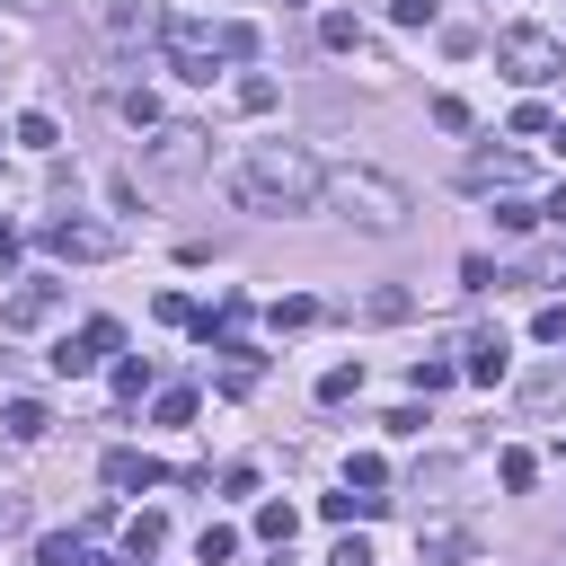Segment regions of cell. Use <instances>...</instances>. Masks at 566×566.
Returning a JSON list of instances; mask_svg holds the SVG:
<instances>
[{"label": "cell", "mask_w": 566, "mask_h": 566, "mask_svg": "<svg viewBox=\"0 0 566 566\" xmlns=\"http://www.w3.org/2000/svg\"><path fill=\"white\" fill-rule=\"evenodd\" d=\"M318 186L327 177H318V159L301 142H248V168H239V203L248 212H301Z\"/></svg>", "instance_id": "1"}, {"label": "cell", "mask_w": 566, "mask_h": 566, "mask_svg": "<svg viewBox=\"0 0 566 566\" xmlns=\"http://www.w3.org/2000/svg\"><path fill=\"white\" fill-rule=\"evenodd\" d=\"M159 53L177 62V80H212L221 62H248L256 53V27H239V18H159Z\"/></svg>", "instance_id": "2"}, {"label": "cell", "mask_w": 566, "mask_h": 566, "mask_svg": "<svg viewBox=\"0 0 566 566\" xmlns=\"http://www.w3.org/2000/svg\"><path fill=\"white\" fill-rule=\"evenodd\" d=\"M203 159H212V133H203V124H150V142H142L133 168H142L150 195H168V186H186Z\"/></svg>", "instance_id": "3"}, {"label": "cell", "mask_w": 566, "mask_h": 566, "mask_svg": "<svg viewBox=\"0 0 566 566\" xmlns=\"http://www.w3.org/2000/svg\"><path fill=\"white\" fill-rule=\"evenodd\" d=\"M318 195H327L336 212H354L363 230H398V221H407V186H398V177H380V168H336Z\"/></svg>", "instance_id": "4"}, {"label": "cell", "mask_w": 566, "mask_h": 566, "mask_svg": "<svg viewBox=\"0 0 566 566\" xmlns=\"http://www.w3.org/2000/svg\"><path fill=\"white\" fill-rule=\"evenodd\" d=\"M495 62H504L522 88H539V80H557V71H566V44H557V35H539V27H504V35H495Z\"/></svg>", "instance_id": "5"}, {"label": "cell", "mask_w": 566, "mask_h": 566, "mask_svg": "<svg viewBox=\"0 0 566 566\" xmlns=\"http://www.w3.org/2000/svg\"><path fill=\"white\" fill-rule=\"evenodd\" d=\"M44 248H53V256H71V265H106V256H124V230H115V221L53 212V221H44Z\"/></svg>", "instance_id": "6"}, {"label": "cell", "mask_w": 566, "mask_h": 566, "mask_svg": "<svg viewBox=\"0 0 566 566\" xmlns=\"http://www.w3.org/2000/svg\"><path fill=\"white\" fill-rule=\"evenodd\" d=\"M115 345H124V327H115V318H88V327H80V336H62V345H53L44 363H53L62 380H88V371H97V363H106Z\"/></svg>", "instance_id": "7"}, {"label": "cell", "mask_w": 566, "mask_h": 566, "mask_svg": "<svg viewBox=\"0 0 566 566\" xmlns=\"http://www.w3.org/2000/svg\"><path fill=\"white\" fill-rule=\"evenodd\" d=\"M513 407H522L531 424H539V416H566V354H557V363H539V371H522Z\"/></svg>", "instance_id": "8"}, {"label": "cell", "mask_w": 566, "mask_h": 566, "mask_svg": "<svg viewBox=\"0 0 566 566\" xmlns=\"http://www.w3.org/2000/svg\"><path fill=\"white\" fill-rule=\"evenodd\" d=\"M416 557H424V566H469V557H478V531H469V522H424V531H416Z\"/></svg>", "instance_id": "9"}, {"label": "cell", "mask_w": 566, "mask_h": 566, "mask_svg": "<svg viewBox=\"0 0 566 566\" xmlns=\"http://www.w3.org/2000/svg\"><path fill=\"white\" fill-rule=\"evenodd\" d=\"M522 177H531V159H522V150H478V159L460 168V186H469V195H495V186H522Z\"/></svg>", "instance_id": "10"}, {"label": "cell", "mask_w": 566, "mask_h": 566, "mask_svg": "<svg viewBox=\"0 0 566 566\" xmlns=\"http://www.w3.org/2000/svg\"><path fill=\"white\" fill-rule=\"evenodd\" d=\"M62 310V283H18L9 301H0V327H44Z\"/></svg>", "instance_id": "11"}, {"label": "cell", "mask_w": 566, "mask_h": 566, "mask_svg": "<svg viewBox=\"0 0 566 566\" xmlns=\"http://www.w3.org/2000/svg\"><path fill=\"white\" fill-rule=\"evenodd\" d=\"M0 433H9V442H44V433H53V416H44L35 398H9V407H0Z\"/></svg>", "instance_id": "12"}, {"label": "cell", "mask_w": 566, "mask_h": 566, "mask_svg": "<svg viewBox=\"0 0 566 566\" xmlns=\"http://www.w3.org/2000/svg\"><path fill=\"white\" fill-rule=\"evenodd\" d=\"M168 469L150 460V451H106V486H159Z\"/></svg>", "instance_id": "13"}, {"label": "cell", "mask_w": 566, "mask_h": 566, "mask_svg": "<svg viewBox=\"0 0 566 566\" xmlns=\"http://www.w3.org/2000/svg\"><path fill=\"white\" fill-rule=\"evenodd\" d=\"M159 539H168V522H159V513H133V522H124V557H133V566H150V557H159Z\"/></svg>", "instance_id": "14"}, {"label": "cell", "mask_w": 566, "mask_h": 566, "mask_svg": "<svg viewBox=\"0 0 566 566\" xmlns=\"http://www.w3.org/2000/svg\"><path fill=\"white\" fill-rule=\"evenodd\" d=\"M469 380H478V389L504 380V336H469Z\"/></svg>", "instance_id": "15"}, {"label": "cell", "mask_w": 566, "mask_h": 566, "mask_svg": "<svg viewBox=\"0 0 566 566\" xmlns=\"http://www.w3.org/2000/svg\"><path fill=\"white\" fill-rule=\"evenodd\" d=\"M292 531H301L292 504H256V539H265V548H292Z\"/></svg>", "instance_id": "16"}, {"label": "cell", "mask_w": 566, "mask_h": 566, "mask_svg": "<svg viewBox=\"0 0 566 566\" xmlns=\"http://www.w3.org/2000/svg\"><path fill=\"white\" fill-rule=\"evenodd\" d=\"M80 557H88L80 531H44V539H35V566H80Z\"/></svg>", "instance_id": "17"}, {"label": "cell", "mask_w": 566, "mask_h": 566, "mask_svg": "<svg viewBox=\"0 0 566 566\" xmlns=\"http://www.w3.org/2000/svg\"><path fill=\"white\" fill-rule=\"evenodd\" d=\"M18 142H27V150H62V124H53L44 106H27V115H18Z\"/></svg>", "instance_id": "18"}, {"label": "cell", "mask_w": 566, "mask_h": 566, "mask_svg": "<svg viewBox=\"0 0 566 566\" xmlns=\"http://www.w3.org/2000/svg\"><path fill=\"white\" fill-rule=\"evenodd\" d=\"M354 389H363V363H327V371H318V398H327V407H345Z\"/></svg>", "instance_id": "19"}, {"label": "cell", "mask_w": 566, "mask_h": 566, "mask_svg": "<svg viewBox=\"0 0 566 566\" xmlns=\"http://www.w3.org/2000/svg\"><path fill=\"white\" fill-rule=\"evenodd\" d=\"M345 486H354V495H380V486H389L380 451H354V460H345Z\"/></svg>", "instance_id": "20"}, {"label": "cell", "mask_w": 566, "mask_h": 566, "mask_svg": "<svg viewBox=\"0 0 566 566\" xmlns=\"http://www.w3.org/2000/svg\"><path fill=\"white\" fill-rule=\"evenodd\" d=\"M195 557H203V566H230V557H239V531H230V522H203Z\"/></svg>", "instance_id": "21"}, {"label": "cell", "mask_w": 566, "mask_h": 566, "mask_svg": "<svg viewBox=\"0 0 566 566\" xmlns=\"http://www.w3.org/2000/svg\"><path fill=\"white\" fill-rule=\"evenodd\" d=\"M318 44H327V53H363V27L336 9V18H318Z\"/></svg>", "instance_id": "22"}, {"label": "cell", "mask_w": 566, "mask_h": 566, "mask_svg": "<svg viewBox=\"0 0 566 566\" xmlns=\"http://www.w3.org/2000/svg\"><path fill=\"white\" fill-rule=\"evenodd\" d=\"M318 513H327V522H371V513H380V495H354V486H345V495H327Z\"/></svg>", "instance_id": "23"}, {"label": "cell", "mask_w": 566, "mask_h": 566, "mask_svg": "<svg viewBox=\"0 0 566 566\" xmlns=\"http://www.w3.org/2000/svg\"><path fill=\"white\" fill-rule=\"evenodd\" d=\"M265 318H274V327H283V336H292V327H310V318H318V301H310V292H292V301H274V310H265Z\"/></svg>", "instance_id": "24"}, {"label": "cell", "mask_w": 566, "mask_h": 566, "mask_svg": "<svg viewBox=\"0 0 566 566\" xmlns=\"http://www.w3.org/2000/svg\"><path fill=\"white\" fill-rule=\"evenodd\" d=\"M407 380H416V398H442V389H451V363H433V354H416V371H407Z\"/></svg>", "instance_id": "25"}, {"label": "cell", "mask_w": 566, "mask_h": 566, "mask_svg": "<svg viewBox=\"0 0 566 566\" xmlns=\"http://www.w3.org/2000/svg\"><path fill=\"white\" fill-rule=\"evenodd\" d=\"M230 97H239V106H248V115H265V106H274V80H265V71H248V80H239V88H230Z\"/></svg>", "instance_id": "26"}, {"label": "cell", "mask_w": 566, "mask_h": 566, "mask_svg": "<svg viewBox=\"0 0 566 566\" xmlns=\"http://www.w3.org/2000/svg\"><path fill=\"white\" fill-rule=\"evenodd\" d=\"M495 478H504V486H513V495H522V486H531V478H539V460H531V451H504V460H495Z\"/></svg>", "instance_id": "27"}, {"label": "cell", "mask_w": 566, "mask_h": 566, "mask_svg": "<svg viewBox=\"0 0 566 566\" xmlns=\"http://www.w3.org/2000/svg\"><path fill=\"white\" fill-rule=\"evenodd\" d=\"M531 336H539V345H566V301H548V310L531 318Z\"/></svg>", "instance_id": "28"}, {"label": "cell", "mask_w": 566, "mask_h": 566, "mask_svg": "<svg viewBox=\"0 0 566 566\" xmlns=\"http://www.w3.org/2000/svg\"><path fill=\"white\" fill-rule=\"evenodd\" d=\"M124 115H133V124L150 133V124H159V97H150V88H124Z\"/></svg>", "instance_id": "29"}, {"label": "cell", "mask_w": 566, "mask_h": 566, "mask_svg": "<svg viewBox=\"0 0 566 566\" xmlns=\"http://www.w3.org/2000/svg\"><path fill=\"white\" fill-rule=\"evenodd\" d=\"M531 221H539V203H522V195H513V203H495V230H531Z\"/></svg>", "instance_id": "30"}, {"label": "cell", "mask_w": 566, "mask_h": 566, "mask_svg": "<svg viewBox=\"0 0 566 566\" xmlns=\"http://www.w3.org/2000/svg\"><path fill=\"white\" fill-rule=\"evenodd\" d=\"M460 283H469V292H495V283H504V274H495V265H486V256H460Z\"/></svg>", "instance_id": "31"}, {"label": "cell", "mask_w": 566, "mask_h": 566, "mask_svg": "<svg viewBox=\"0 0 566 566\" xmlns=\"http://www.w3.org/2000/svg\"><path fill=\"white\" fill-rule=\"evenodd\" d=\"M363 310H371V318H380V327H398V318H407V292H371V301H363Z\"/></svg>", "instance_id": "32"}, {"label": "cell", "mask_w": 566, "mask_h": 566, "mask_svg": "<svg viewBox=\"0 0 566 566\" xmlns=\"http://www.w3.org/2000/svg\"><path fill=\"white\" fill-rule=\"evenodd\" d=\"M150 389V363H115V398H142Z\"/></svg>", "instance_id": "33"}, {"label": "cell", "mask_w": 566, "mask_h": 566, "mask_svg": "<svg viewBox=\"0 0 566 566\" xmlns=\"http://www.w3.org/2000/svg\"><path fill=\"white\" fill-rule=\"evenodd\" d=\"M195 416V389H159V424H186Z\"/></svg>", "instance_id": "34"}, {"label": "cell", "mask_w": 566, "mask_h": 566, "mask_svg": "<svg viewBox=\"0 0 566 566\" xmlns=\"http://www.w3.org/2000/svg\"><path fill=\"white\" fill-rule=\"evenodd\" d=\"M389 18L398 27H433V0H389Z\"/></svg>", "instance_id": "35"}, {"label": "cell", "mask_w": 566, "mask_h": 566, "mask_svg": "<svg viewBox=\"0 0 566 566\" xmlns=\"http://www.w3.org/2000/svg\"><path fill=\"white\" fill-rule=\"evenodd\" d=\"M327 566H371V548H363V539H336V548H327Z\"/></svg>", "instance_id": "36"}, {"label": "cell", "mask_w": 566, "mask_h": 566, "mask_svg": "<svg viewBox=\"0 0 566 566\" xmlns=\"http://www.w3.org/2000/svg\"><path fill=\"white\" fill-rule=\"evenodd\" d=\"M539 221H557V230H566V186H557V195L539 203Z\"/></svg>", "instance_id": "37"}, {"label": "cell", "mask_w": 566, "mask_h": 566, "mask_svg": "<svg viewBox=\"0 0 566 566\" xmlns=\"http://www.w3.org/2000/svg\"><path fill=\"white\" fill-rule=\"evenodd\" d=\"M9 256H18V230H9V221H0V265H9Z\"/></svg>", "instance_id": "38"}, {"label": "cell", "mask_w": 566, "mask_h": 566, "mask_svg": "<svg viewBox=\"0 0 566 566\" xmlns=\"http://www.w3.org/2000/svg\"><path fill=\"white\" fill-rule=\"evenodd\" d=\"M548 142H557V159H566V124H548Z\"/></svg>", "instance_id": "39"}, {"label": "cell", "mask_w": 566, "mask_h": 566, "mask_svg": "<svg viewBox=\"0 0 566 566\" xmlns=\"http://www.w3.org/2000/svg\"><path fill=\"white\" fill-rule=\"evenodd\" d=\"M80 566H133V557H80Z\"/></svg>", "instance_id": "40"}, {"label": "cell", "mask_w": 566, "mask_h": 566, "mask_svg": "<svg viewBox=\"0 0 566 566\" xmlns=\"http://www.w3.org/2000/svg\"><path fill=\"white\" fill-rule=\"evenodd\" d=\"M18 9H44V0H18Z\"/></svg>", "instance_id": "41"}, {"label": "cell", "mask_w": 566, "mask_h": 566, "mask_svg": "<svg viewBox=\"0 0 566 566\" xmlns=\"http://www.w3.org/2000/svg\"><path fill=\"white\" fill-rule=\"evenodd\" d=\"M469 566H478V557H469Z\"/></svg>", "instance_id": "42"}]
</instances>
